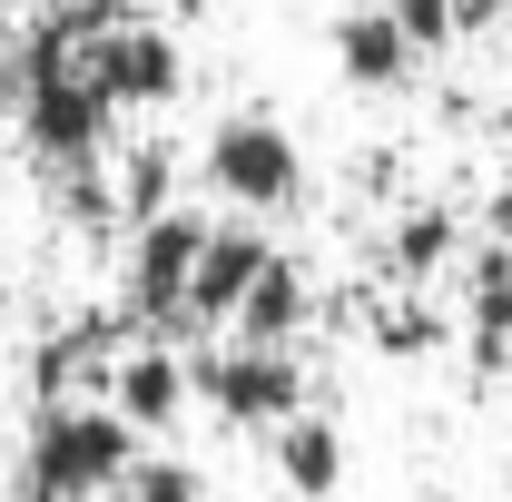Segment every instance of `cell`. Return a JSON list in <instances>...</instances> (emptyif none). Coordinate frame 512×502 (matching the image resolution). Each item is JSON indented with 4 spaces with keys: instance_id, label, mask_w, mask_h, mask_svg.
<instances>
[{
    "instance_id": "1",
    "label": "cell",
    "mask_w": 512,
    "mask_h": 502,
    "mask_svg": "<svg viewBox=\"0 0 512 502\" xmlns=\"http://www.w3.org/2000/svg\"><path fill=\"white\" fill-rule=\"evenodd\" d=\"M20 128H30V148L69 168V178H89L99 168V148H109V99L89 89V69H79V30L69 20H40L30 30V50H20Z\"/></svg>"
},
{
    "instance_id": "2",
    "label": "cell",
    "mask_w": 512,
    "mask_h": 502,
    "mask_svg": "<svg viewBox=\"0 0 512 502\" xmlns=\"http://www.w3.org/2000/svg\"><path fill=\"white\" fill-rule=\"evenodd\" d=\"M128 463H138V434L109 404H40L30 453H20V493L30 502H109Z\"/></svg>"
},
{
    "instance_id": "3",
    "label": "cell",
    "mask_w": 512,
    "mask_h": 502,
    "mask_svg": "<svg viewBox=\"0 0 512 502\" xmlns=\"http://www.w3.org/2000/svg\"><path fill=\"white\" fill-rule=\"evenodd\" d=\"M197 178H207V197H227L237 217H286L306 197V148H296V128L266 119V109H227L197 138Z\"/></svg>"
},
{
    "instance_id": "4",
    "label": "cell",
    "mask_w": 512,
    "mask_h": 502,
    "mask_svg": "<svg viewBox=\"0 0 512 502\" xmlns=\"http://www.w3.org/2000/svg\"><path fill=\"white\" fill-rule=\"evenodd\" d=\"M60 20H69V10H60ZM69 30H79V20H69ZM79 69H89V89L109 99V119H128V109H168V99L188 89L178 30L148 20V10H119V0H109L99 30H79Z\"/></svg>"
},
{
    "instance_id": "5",
    "label": "cell",
    "mask_w": 512,
    "mask_h": 502,
    "mask_svg": "<svg viewBox=\"0 0 512 502\" xmlns=\"http://www.w3.org/2000/svg\"><path fill=\"white\" fill-rule=\"evenodd\" d=\"M188 404H207L237 434H276L286 414H306V365L296 345H197L188 355Z\"/></svg>"
},
{
    "instance_id": "6",
    "label": "cell",
    "mask_w": 512,
    "mask_h": 502,
    "mask_svg": "<svg viewBox=\"0 0 512 502\" xmlns=\"http://www.w3.org/2000/svg\"><path fill=\"white\" fill-rule=\"evenodd\" d=\"M217 217L197 207H158L128 227V266H119V325L128 335H188V276Z\"/></svg>"
},
{
    "instance_id": "7",
    "label": "cell",
    "mask_w": 512,
    "mask_h": 502,
    "mask_svg": "<svg viewBox=\"0 0 512 502\" xmlns=\"http://www.w3.org/2000/svg\"><path fill=\"white\" fill-rule=\"evenodd\" d=\"M109 414H119L138 443L178 434V414H188V355L158 345V335H138L119 365H109Z\"/></svg>"
},
{
    "instance_id": "8",
    "label": "cell",
    "mask_w": 512,
    "mask_h": 502,
    "mask_svg": "<svg viewBox=\"0 0 512 502\" xmlns=\"http://www.w3.org/2000/svg\"><path fill=\"white\" fill-rule=\"evenodd\" d=\"M266 237H256V217H227V227H207V247H197V276H188V335H227V315L237 296L256 286V266H266Z\"/></svg>"
},
{
    "instance_id": "9",
    "label": "cell",
    "mask_w": 512,
    "mask_h": 502,
    "mask_svg": "<svg viewBox=\"0 0 512 502\" xmlns=\"http://www.w3.org/2000/svg\"><path fill=\"white\" fill-rule=\"evenodd\" d=\"M325 50H335V79H345V89H365V99L404 89V79L424 69V60H414V40L394 30V10H384V0H355V10L325 30Z\"/></svg>"
},
{
    "instance_id": "10",
    "label": "cell",
    "mask_w": 512,
    "mask_h": 502,
    "mask_svg": "<svg viewBox=\"0 0 512 502\" xmlns=\"http://www.w3.org/2000/svg\"><path fill=\"white\" fill-rule=\"evenodd\" d=\"M306 315H316V276H306L296 256H266L256 286L237 296V315H227V335H237V345H296Z\"/></svg>"
},
{
    "instance_id": "11",
    "label": "cell",
    "mask_w": 512,
    "mask_h": 502,
    "mask_svg": "<svg viewBox=\"0 0 512 502\" xmlns=\"http://www.w3.org/2000/svg\"><path fill=\"white\" fill-rule=\"evenodd\" d=\"M266 463H276V483L296 502H335L345 493V434H335L325 414H286V424L266 434Z\"/></svg>"
},
{
    "instance_id": "12",
    "label": "cell",
    "mask_w": 512,
    "mask_h": 502,
    "mask_svg": "<svg viewBox=\"0 0 512 502\" xmlns=\"http://www.w3.org/2000/svg\"><path fill=\"white\" fill-rule=\"evenodd\" d=\"M463 355H473V375H483V384L512 365V247H483V256H473V296H463Z\"/></svg>"
},
{
    "instance_id": "13",
    "label": "cell",
    "mask_w": 512,
    "mask_h": 502,
    "mask_svg": "<svg viewBox=\"0 0 512 502\" xmlns=\"http://www.w3.org/2000/svg\"><path fill=\"white\" fill-rule=\"evenodd\" d=\"M384 256H394V276L424 286V276H444L453 256H463V217H453V207H404L394 237H384Z\"/></svg>"
},
{
    "instance_id": "14",
    "label": "cell",
    "mask_w": 512,
    "mask_h": 502,
    "mask_svg": "<svg viewBox=\"0 0 512 502\" xmlns=\"http://www.w3.org/2000/svg\"><path fill=\"white\" fill-rule=\"evenodd\" d=\"M109 502H207V473H197L188 453H148V443H138V463L119 473Z\"/></svg>"
},
{
    "instance_id": "15",
    "label": "cell",
    "mask_w": 512,
    "mask_h": 502,
    "mask_svg": "<svg viewBox=\"0 0 512 502\" xmlns=\"http://www.w3.org/2000/svg\"><path fill=\"white\" fill-rule=\"evenodd\" d=\"M178 158H168V148H128L119 158V207H128V227H138V217H158V207H178Z\"/></svg>"
},
{
    "instance_id": "16",
    "label": "cell",
    "mask_w": 512,
    "mask_h": 502,
    "mask_svg": "<svg viewBox=\"0 0 512 502\" xmlns=\"http://www.w3.org/2000/svg\"><path fill=\"white\" fill-rule=\"evenodd\" d=\"M394 10V30L414 40V60H444L453 40H463V20H453V0H384Z\"/></svg>"
},
{
    "instance_id": "17",
    "label": "cell",
    "mask_w": 512,
    "mask_h": 502,
    "mask_svg": "<svg viewBox=\"0 0 512 502\" xmlns=\"http://www.w3.org/2000/svg\"><path fill=\"white\" fill-rule=\"evenodd\" d=\"M50 10H69V0H50Z\"/></svg>"
},
{
    "instance_id": "18",
    "label": "cell",
    "mask_w": 512,
    "mask_h": 502,
    "mask_svg": "<svg viewBox=\"0 0 512 502\" xmlns=\"http://www.w3.org/2000/svg\"><path fill=\"white\" fill-rule=\"evenodd\" d=\"M503 483H512V473H503Z\"/></svg>"
}]
</instances>
